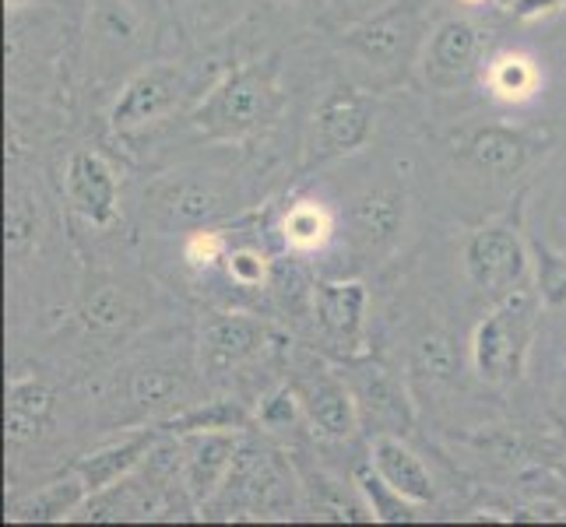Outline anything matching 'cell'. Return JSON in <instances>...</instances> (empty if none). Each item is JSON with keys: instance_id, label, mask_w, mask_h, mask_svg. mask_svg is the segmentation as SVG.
<instances>
[{"instance_id": "cell-1", "label": "cell", "mask_w": 566, "mask_h": 527, "mask_svg": "<svg viewBox=\"0 0 566 527\" xmlns=\"http://www.w3.org/2000/svg\"><path fill=\"white\" fill-rule=\"evenodd\" d=\"M279 109V92L268 67H237L211 85L193 106L190 124L211 141H240L261 130Z\"/></svg>"}, {"instance_id": "cell-2", "label": "cell", "mask_w": 566, "mask_h": 527, "mask_svg": "<svg viewBox=\"0 0 566 527\" xmlns=\"http://www.w3.org/2000/svg\"><path fill=\"white\" fill-rule=\"evenodd\" d=\"M542 309L545 306L535 288H511L500 296L493 314L475 327L472 362L485 383H514L524 373Z\"/></svg>"}, {"instance_id": "cell-3", "label": "cell", "mask_w": 566, "mask_h": 527, "mask_svg": "<svg viewBox=\"0 0 566 527\" xmlns=\"http://www.w3.org/2000/svg\"><path fill=\"white\" fill-rule=\"evenodd\" d=\"M243 211L240 193L211 172H166L145 190V214L163 229H208Z\"/></svg>"}, {"instance_id": "cell-4", "label": "cell", "mask_w": 566, "mask_h": 527, "mask_svg": "<svg viewBox=\"0 0 566 527\" xmlns=\"http://www.w3.org/2000/svg\"><path fill=\"white\" fill-rule=\"evenodd\" d=\"M292 489H296V482H292V467L285 464L282 454L268 451V446H240L222 489L211 496V499L232 496V503H219L201 514H219V517H229V510H237L232 517L282 514L292 506Z\"/></svg>"}, {"instance_id": "cell-5", "label": "cell", "mask_w": 566, "mask_h": 527, "mask_svg": "<svg viewBox=\"0 0 566 527\" xmlns=\"http://www.w3.org/2000/svg\"><path fill=\"white\" fill-rule=\"evenodd\" d=\"M193 92L187 67L180 64H145L120 85V95L109 109V127L116 134L145 130L148 124L177 113Z\"/></svg>"}, {"instance_id": "cell-6", "label": "cell", "mask_w": 566, "mask_h": 527, "mask_svg": "<svg viewBox=\"0 0 566 527\" xmlns=\"http://www.w3.org/2000/svg\"><path fill=\"white\" fill-rule=\"evenodd\" d=\"M159 29L155 0H92L88 11V53L103 64H127L145 56Z\"/></svg>"}, {"instance_id": "cell-7", "label": "cell", "mask_w": 566, "mask_h": 527, "mask_svg": "<svg viewBox=\"0 0 566 527\" xmlns=\"http://www.w3.org/2000/svg\"><path fill=\"white\" fill-rule=\"evenodd\" d=\"M377 127V99L363 88L327 92L314 109L310 124V155L317 162L345 159L369 145Z\"/></svg>"}, {"instance_id": "cell-8", "label": "cell", "mask_w": 566, "mask_h": 527, "mask_svg": "<svg viewBox=\"0 0 566 527\" xmlns=\"http://www.w3.org/2000/svg\"><path fill=\"white\" fill-rule=\"evenodd\" d=\"M532 250L521 240V232L506 222H493L472 232V240L464 246V271L472 285L482 292H496L506 296L511 288H517L528 275Z\"/></svg>"}, {"instance_id": "cell-9", "label": "cell", "mask_w": 566, "mask_h": 527, "mask_svg": "<svg viewBox=\"0 0 566 527\" xmlns=\"http://www.w3.org/2000/svg\"><path fill=\"white\" fill-rule=\"evenodd\" d=\"M419 35V14L408 8H380L345 32V50L369 67H398L408 61Z\"/></svg>"}, {"instance_id": "cell-10", "label": "cell", "mask_w": 566, "mask_h": 527, "mask_svg": "<svg viewBox=\"0 0 566 527\" xmlns=\"http://www.w3.org/2000/svg\"><path fill=\"white\" fill-rule=\"evenodd\" d=\"M292 387H296L300 404H303V419L314 425V433H321L327 440H348L359 429L356 390L342 377L331 373V369H324V366L306 369V377H300Z\"/></svg>"}, {"instance_id": "cell-11", "label": "cell", "mask_w": 566, "mask_h": 527, "mask_svg": "<svg viewBox=\"0 0 566 527\" xmlns=\"http://www.w3.org/2000/svg\"><path fill=\"white\" fill-rule=\"evenodd\" d=\"M366 303L369 292L363 282H314L310 306L327 341H335L348 356H363L366 348Z\"/></svg>"}, {"instance_id": "cell-12", "label": "cell", "mask_w": 566, "mask_h": 527, "mask_svg": "<svg viewBox=\"0 0 566 527\" xmlns=\"http://www.w3.org/2000/svg\"><path fill=\"white\" fill-rule=\"evenodd\" d=\"M549 134L524 130V127H506V124H485L468 134L464 141V159L479 172L493 176V180H506L517 176L535 155L549 148Z\"/></svg>"}, {"instance_id": "cell-13", "label": "cell", "mask_w": 566, "mask_h": 527, "mask_svg": "<svg viewBox=\"0 0 566 527\" xmlns=\"http://www.w3.org/2000/svg\"><path fill=\"white\" fill-rule=\"evenodd\" d=\"M64 187H67V201L74 211L82 214L88 225H109L116 219V208H120V187H116V172L103 159L99 151L82 148L67 159L64 172Z\"/></svg>"}, {"instance_id": "cell-14", "label": "cell", "mask_w": 566, "mask_h": 527, "mask_svg": "<svg viewBox=\"0 0 566 527\" xmlns=\"http://www.w3.org/2000/svg\"><path fill=\"white\" fill-rule=\"evenodd\" d=\"M180 475H184V489L193 499V506H201L222 489V482L229 475L232 461L240 454V433H187L180 436Z\"/></svg>"}, {"instance_id": "cell-15", "label": "cell", "mask_w": 566, "mask_h": 527, "mask_svg": "<svg viewBox=\"0 0 566 527\" xmlns=\"http://www.w3.org/2000/svg\"><path fill=\"white\" fill-rule=\"evenodd\" d=\"M482 43L485 35L472 18H447L426 39V53H422L426 77L437 85L464 82L482 61Z\"/></svg>"}, {"instance_id": "cell-16", "label": "cell", "mask_w": 566, "mask_h": 527, "mask_svg": "<svg viewBox=\"0 0 566 527\" xmlns=\"http://www.w3.org/2000/svg\"><path fill=\"white\" fill-rule=\"evenodd\" d=\"M405 190L395 183H377L356 193L353 204H348V229H353V240L369 250L380 253L398 240V232L405 229Z\"/></svg>"}, {"instance_id": "cell-17", "label": "cell", "mask_w": 566, "mask_h": 527, "mask_svg": "<svg viewBox=\"0 0 566 527\" xmlns=\"http://www.w3.org/2000/svg\"><path fill=\"white\" fill-rule=\"evenodd\" d=\"M275 338L264 320L247 314H211L201 327V362L205 369H229L250 356H258Z\"/></svg>"}, {"instance_id": "cell-18", "label": "cell", "mask_w": 566, "mask_h": 527, "mask_svg": "<svg viewBox=\"0 0 566 527\" xmlns=\"http://www.w3.org/2000/svg\"><path fill=\"white\" fill-rule=\"evenodd\" d=\"M159 440H163V429H138V433H127L124 440L106 443L99 451L85 454L74 464V472L82 475L88 496H99L113 489L116 482H124L145 457H151Z\"/></svg>"}, {"instance_id": "cell-19", "label": "cell", "mask_w": 566, "mask_h": 527, "mask_svg": "<svg viewBox=\"0 0 566 527\" xmlns=\"http://www.w3.org/2000/svg\"><path fill=\"white\" fill-rule=\"evenodd\" d=\"M369 464H374L380 478L390 489H398L405 499H412L416 506L433 503V478H429L422 457L405 440L380 433L374 446H369Z\"/></svg>"}, {"instance_id": "cell-20", "label": "cell", "mask_w": 566, "mask_h": 527, "mask_svg": "<svg viewBox=\"0 0 566 527\" xmlns=\"http://www.w3.org/2000/svg\"><path fill=\"white\" fill-rule=\"evenodd\" d=\"M53 412V390L35 380V377H18L11 380L8 387V440L11 443H25L39 433V425H43Z\"/></svg>"}, {"instance_id": "cell-21", "label": "cell", "mask_w": 566, "mask_h": 527, "mask_svg": "<svg viewBox=\"0 0 566 527\" xmlns=\"http://www.w3.org/2000/svg\"><path fill=\"white\" fill-rule=\"evenodd\" d=\"M85 503H88V489H85L82 475L74 472L71 478L50 482L39 493L18 499L11 506V520H39V524H46V520H67L74 510H82Z\"/></svg>"}, {"instance_id": "cell-22", "label": "cell", "mask_w": 566, "mask_h": 527, "mask_svg": "<svg viewBox=\"0 0 566 527\" xmlns=\"http://www.w3.org/2000/svg\"><path fill=\"white\" fill-rule=\"evenodd\" d=\"M331 232H335V219H331V211L317 201H296L282 219V240L296 253L324 250Z\"/></svg>"}, {"instance_id": "cell-23", "label": "cell", "mask_w": 566, "mask_h": 527, "mask_svg": "<svg viewBox=\"0 0 566 527\" xmlns=\"http://www.w3.org/2000/svg\"><path fill=\"white\" fill-rule=\"evenodd\" d=\"M250 425L247 408L237 401H211L205 408H190V412L169 419L163 429L172 436H187V433H243Z\"/></svg>"}, {"instance_id": "cell-24", "label": "cell", "mask_w": 566, "mask_h": 527, "mask_svg": "<svg viewBox=\"0 0 566 527\" xmlns=\"http://www.w3.org/2000/svg\"><path fill=\"white\" fill-rule=\"evenodd\" d=\"M356 401L374 408V415L380 419H395V422H412V408H408L405 390L398 387V380L380 366H369L359 373V387H356Z\"/></svg>"}, {"instance_id": "cell-25", "label": "cell", "mask_w": 566, "mask_h": 527, "mask_svg": "<svg viewBox=\"0 0 566 527\" xmlns=\"http://www.w3.org/2000/svg\"><path fill=\"white\" fill-rule=\"evenodd\" d=\"M356 489L363 493L366 506H369V517L374 520H387V524H398V520H412L416 514V503L405 499L398 489H390V485L380 478V472L374 464H363L356 467Z\"/></svg>"}, {"instance_id": "cell-26", "label": "cell", "mask_w": 566, "mask_h": 527, "mask_svg": "<svg viewBox=\"0 0 566 527\" xmlns=\"http://www.w3.org/2000/svg\"><path fill=\"white\" fill-rule=\"evenodd\" d=\"M532 271H535V292L545 309H566V253L553 250L549 243L532 240Z\"/></svg>"}, {"instance_id": "cell-27", "label": "cell", "mask_w": 566, "mask_h": 527, "mask_svg": "<svg viewBox=\"0 0 566 527\" xmlns=\"http://www.w3.org/2000/svg\"><path fill=\"white\" fill-rule=\"evenodd\" d=\"M485 82H490L493 95L506 103H524L532 99L538 88V71L528 56H500L493 61V67L485 71Z\"/></svg>"}, {"instance_id": "cell-28", "label": "cell", "mask_w": 566, "mask_h": 527, "mask_svg": "<svg viewBox=\"0 0 566 527\" xmlns=\"http://www.w3.org/2000/svg\"><path fill=\"white\" fill-rule=\"evenodd\" d=\"M226 257H229V243H226V236L214 225L187 232L184 261H187L190 271H211V267L226 264Z\"/></svg>"}, {"instance_id": "cell-29", "label": "cell", "mask_w": 566, "mask_h": 527, "mask_svg": "<svg viewBox=\"0 0 566 527\" xmlns=\"http://www.w3.org/2000/svg\"><path fill=\"white\" fill-rule=\"evenodd\" d=\"M130 394L134 401L148 408L172 404L180 394V377H172V369H142L130 383Z\"/></svg>"}, {"instance_id": "cell-30", "label": "cell", "mask_w": 566, "mask_h": 527, "mask_svg": "<svg viewBox=\"0 0 566 527\" xmlns=\"http://www.w3.org/2000/svg\"><path fill=\"white\" fill-rule=\"evenodd\" d=\"M226 275L240 288H264L271 282V261L258 250H229L226 257Z\"/></svg>"}, {"instance_id": "cell-31", "label": "cell", "mask_w": 566, "mask_h": 527, "mask_svg": "<svg viewBox=\"0 0 566 527\" xmlns=\"http://www.w3.org/2000/svg\"><path fill=\"white\" fill-rule=\"evenodd\" d=\"M35 243V219L25 201L11 198L8 204V219H4V246H8V257H25Z\"/></svg>"}, {"instance_id": "cell-32", "label": "cell", "mask_w": 566, "mask_h": 527, "mask_svg": "<svg viewBox=\"0 0 566 527\" xmlns=\"http://www.w3.org/2000/svg\"><path fill=\"white\" fill-rule=\"evenodd\" d=\"M416 369L426 377H451V369H454L451 341L440 335H426L416 348Z\"/></svg>"}, {"instance_id": "cell-33", "label": "cell", "mask_w": 566, "mask_h": 527, "mask_svg": "<svg viewBox=\"0 0 566 527\" xmlns=\"http://www.w3.org/2000/svg\"><path fill=\"white\" fill-rule=\"evenodd\" d=\"M296 415H303V404H300V394H296V387H279L275 394H271L264 404H261V412L258 419L271 429H282L289 425Z\"/></svg>"}, {"instance_id": "cell-34", "label": "cell", "mask_w": 566, "mask_h": 527, "mask_svg": "<svg viewBox=\"0 0 566 527\" xmlns=\"http://www.w3.org/2000/svg\"><path fill=\"white\" fill-rule=\"evenodd\" d=\"M120 299L113 296V292H103L99 299L92 303V309H88V324H95V327H113L116 320H120Z\"/></svg>"}, {"instance_id": "cell-35", "label": "cell", "mask_w": 566, "mask_h": 527, "mask_svg": "<svg viewBox=\"0 0 566 527\" xmlns=\"http://www.w3.org/2000/svg\"><path fill=\"white\" fill-rule=\"evenodd\" d=\"M566 8V0H511V11L524 22H532V18H542V14H553Z\"/></svg>"}, {"instance_id": "cell-36", "label": "cell", "mask_w": 566, "mask_h": 527, "mask_svg": "<svg viewBox=\"0 0 566 527\" xmlns=\"http://www.w3.org/2000/svg\"><path fill=\"white\" fill-rule=\"evenodd\" d=\"M331 4H335L338 11H353V14L366 18V14L387 8V0H331Z\"/></svg>"}, {"instance_id": "cell-37", "label": "cell", "mask_w": 566, "mask_h": 527, "mask_svg": "<svg viewBox=\"0 0 566 527\" xmlns=\"http://www.w3.org/2000/svg\"><path fill=\"white\" fill-rule=\"evenodd\" d=\"M285 4H296V8L310 11V8H317V4H321V0H285Z\"/></svg>"}, {"instance_id": "cell-38", "label": "cell", "mask_w": 566, "mask_h": 527, "mask_svg": "<svg viewBox=\"0 0 566 527\" xmlns=\"http://www.w3.org/2000/svg\"><path fill=\"white\" fill-rule=\"evenodd\" d=\"M461 4H468V8H479V4H485V0H461Z\"/></svg>"}]
</instances>
